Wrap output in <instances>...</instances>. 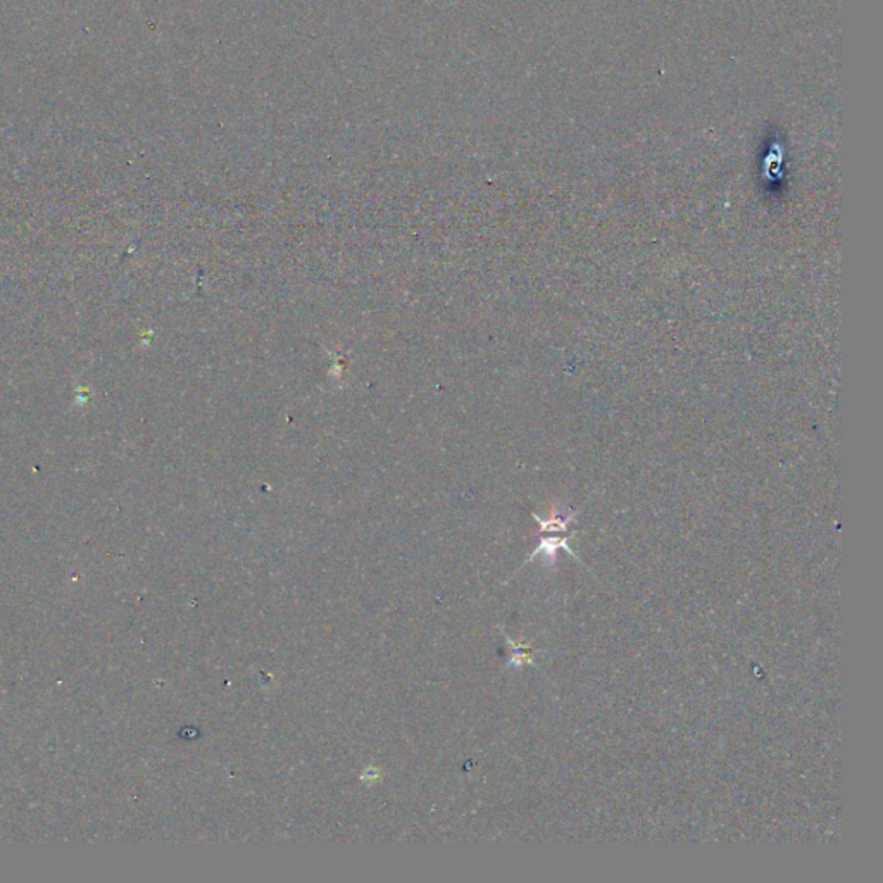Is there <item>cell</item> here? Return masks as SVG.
I'll return each mask as SVG.
<instances>
[{
  "label": "cell",
  "instance_id": "cell-1",
  "mask_svg": "<svg viewBox=\"0 0 883 883\" xmlns=\"http://www.w3.org/2000/svg\"><path fill=\"white\" fill-rule=\"evenodd\" d=\"M557 548H565L566 553L571 554V556H575L573 551H571V548L568 547V542H566V539H545V541L542 542L541 545H539V548H537V553H547L553 554L554 556V554H556Z\"/></svg>",
  "mask_w": 883,
  "mask_h": 883
}]
</instances>
